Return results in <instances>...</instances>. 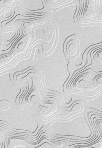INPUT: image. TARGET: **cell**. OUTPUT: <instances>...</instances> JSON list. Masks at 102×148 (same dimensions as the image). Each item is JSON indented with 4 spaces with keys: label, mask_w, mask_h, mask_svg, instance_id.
<instances>
[{
    "label": "cell",
    "mask_w": 102,
    "mask_h": 148,
    "mask_svg": "<svg viewBox=\"0 0 102 148\" xmlns=\"http://www.w3.org/2000/svg\"><path fill=\"white\" fill-rule=\"evenodd\" d=\"M66 53L69 56H73L78 50V45L77 42L74 39L68 41L67 45Z\"/></svg>",
    "instance_id": "1"
}]
</instances>
